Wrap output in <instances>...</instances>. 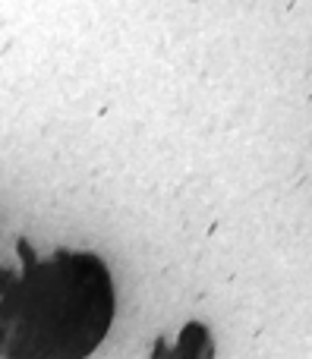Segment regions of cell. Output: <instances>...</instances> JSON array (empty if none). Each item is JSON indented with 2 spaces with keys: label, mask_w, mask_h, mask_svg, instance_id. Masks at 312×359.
I'll return each mask as SVG.
<instances>
[{
  "label": "cell",
  "mask_w": 312,
  "mask_h": 359,
  "mask_svg": "<svg viewBox=\"0 0 312 359\" xmlns=\"http://www.w3.org/2000/svg\"><path fill=\"white\" fill-rule=\"evenodd\" d=\"M16 249L22 271H0V359H88L117 312L107 262L73 249L35 259L25 240Z\"/></svg>",
  "instance_id": "6da1fadb"
},
{
  "label": "cell",
  "mask_w": 312,
  "mask_h": 359,
  "mask_svg": "<svg viewBox=\"0 0 312 359\" xmlns=\"http://www.w3.org/2000/svg\"><path fill=\"white\" fill-rule=\"evenodd\" d=\"M151 359H215V337L208 325L202 322H186L177 334V344L168 347L164 337L155 341Z\"/></svg>",
  "instance_id": "7a4b0ae2"
}]
</instances>
